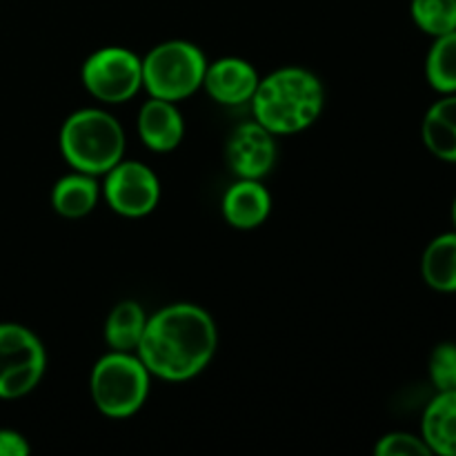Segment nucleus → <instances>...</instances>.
<instances>
[{"label":"nucleus","mask_w":456,"mask_h":456,"mask_svg":"<svg viewBox=\"0 0 456 456\" xmlns=\"http://www.w3.org/2000/svg\"><path fill=\"white\" fill-rule=\"evenodd\" d=\"M218 350L214 316L196 303H172L150 314L136 354L151 377L185 383L203 374Z\"/></svg>","instance_id":"obj_1"},{"label":"nucleus","mask_w":456,"mask_h":456,"mask_svg":"<svg viewBox=\"0 0 456 456\" xmlns=\"http://www.w3.org/2000/svg\"><path fill=\"white\" fill-rule=\"evenodd\" d=\"M252 116L274 136H292L310 129L325 107V87L314 71L298 65L279 67L258 80Z\"/></svg>","instance_id":"obj_2"},{"label":"nucleus","mask_w":456,"mask_h":456,"mask_svg":"<svg viewBox=\"0 0 456 456\" xmlns=\"http://www.w3.org/2000/svg\"><path fill=\"white\" fill-rule=\"evenodd\" d=\"M127 136L114 114L102 107H83L62 120L58 150L74 172L105 176L125 159Z\"/></svg>","instance_id":"obj_3"},{"label":"nucleus","mask_w":456,"mask_h":456,"mask_svg":"<svg viewBox=\"0 0 456 456\" xmlns=\"http://www.w3.org/2000/svg\"><path fill=\"white\" fill-rule=\"evenodd\" d=\"M151 374L136 352L110 350L94 363L89 374L92 403L102 417L129 419L147 403Z\"/></svg>","instance_id":"obj_4"},{"label":"nucleus","mask_w":456,"mask_h":456,"mask_svg":"<svg viewBox=\"0 0 456 456\" xmlns=\"http://www.w3.org/2000/svg\"><path fill=\"white\" fill-rule=\"evenodd\" d=\"M142 58V89L151 98L181 102L203 89L208 56L183 38L154 45Z\"/></svg>","instance_id":"obj_5"},{"label":"nucleus","mask_w":456,"mask_h":456,"mask_svg":"<svg viewBox=\"0 0 456 456\" xmlns=\"http://www.w3.org/2000/svg\"><path fill=\"white\" fill-rule=\"evenodd\" d=\"M80 83L102 105H123L142 89V58L129 47L107 45L85 58Z\"/></svg>","instance_id":"obj_6"},{"label":"nucleus","mask_w":456,"mask_h":456,"mask_svg":"<svg viewBox=\"0 0 456 456\" xmlns=\"http://www.w3.org/2000/svg\"><path fill=\"white\" fill-rule=\"evenodd\" d=\"M47 370V350L38 334L20 323H0V399L31 395Z\"/></svg>","instance_id":"obj_7"},{"label":"nucleus","mask_w":456,"mask_h":456,"mask_svg":"<svg viewBox=\"0 0 456 456\" xmlns=\"http://www.w3.org/2000/svg\"><path fill=\"white\" fill-rule=\"evenodd\" d=\"M160 181L150 165L120 160L102 176L101 196L107 208L123 218H145L160 203Z\"/></svg>","instance_id":"obj_8"},{"label":"nucleus","mask_w":456,"mask_h":456,"mask_svg":"<svg viewBox=\"0 0 456 456\" xmlns=\"http://www.w3.org/2000/svg\"><path fill=\"white\" fill-rule=\"evenodd\" d=\"M279 159L276 136L256 120L240 123L232 129L225 142V163L236 178L263 181Z\"/></svg>","instance_id":"obj_9"},{"label":"nucleus","mask_w":456,"mask_h":456,"mask_svg":"<svg viewBox=\"0 0 456 456\" xmlns=\"http://www.w3.org/2000/svg\"><path fill=\"white\" fill-rule=\"evenodd\" d=\"M256 67L240 56H223L208 62L203 89L214 102L223 107H240L252 101L258 87Z\"/></svg>","instance_id":"obj_10"},{"label":"nucleus","mask_w":456,"mask_h":456,"mask_svg":"<svg viewBox=\"0 0 456 456\" xmlns=\"http://www.w3.org/2000/svg\"><path fill=\"white\" fill-rule=\"evenodd\" d=\"M136 129L147 150L167 154L176 150L185 138V118L178 110V102L150 96V101L142 102L138 110Z\"/></svg>","instance_id":"obj_11"},{"label":"nucleus","mask_w":456,"mask_h":456,"mask_svg":"<svg viewBox=\"0 0 456 456\" xmlns=\"http://www.w3.org/2000/svg\"><path fill=\"white\" fill-rule=\"evenodd\" d=\"M221 214L234 230H258L272 214V194L263 181L236 178L225 190L221 200Z\"/></svg>","instance_id":"obj_12"},{"label":"nucleus","mask_w":456,"mask_h":456,"mask_svg":"<svg viewBox=\"0 0 456 456\" xmlns=\"http://www.w3.org/2000/svg\"><path fill=\"white\" fill-rule=\"evenodd\" d=\"M421 439L432 454L456 456V390L436 392L421 419Z\"/></svg>","instance_id":"obj_13"},{"label":"nucleus","mask_w":456,"mask_h":456,"mask_svg":"<svg viewBox=\"0 0 456 456\" xmlns=\"http://www.w3.org/2000/svg\"><path fill=\"white\" fill-rule=\"evenodd\" d=\"M101 200V183L96 176L89 174L74 172L61 176L56 185L52 187V208L58 216L69 218H85L98 208Z\"/></svg>","instance_id":"obj_14"},{"label":"nucleus","mask_w":456,"mask_h":456,"mask_svg":"<svg viewBox=\"0 0 456 456\" xmlns=\"http://www.w3.org/2000/svg\"><path fill=\"white\" fill-rule=\"evenodd\" d=\"M423 145L435 159L456 165V94L441 96L421 123Z\"/></svg>","instance_id":"obj_15"},{"label":"nucleus","mask_w":456,"mask_h":456,"mask_svg":"<svg viewBox=\"0 0 456 456\" xmlns=\"http://www.w3.org/2000/svg\"><path fill=\"white\" fill-rule=\"evenodd\" d=\"M147 319H150V314L138 301L125 298V301L116 303L107 314L105 325H102V337H105L107 347L116 352H136L142 332H145Z\"/></svg>","instance_id":"obj_16"},{"label":"nucleus","mask_w":456,"mask_h":456,"mask_svg":"<svg viewBox=\"0 0 456 456\" xmlns=\"http://www.w3.org/2000/svg\"><path fill=\"white\" fill-rule=\"evenodd\" d=\"M421 276L435 292H456V230L439 234L428 243L421 256Z\"/></svg>","instance_id":"obj_17"},{"label":"nucleus","mask_w":456,"mask_h":456,"mask_svg":"<svg viewBox=\"0 0 456 456\" xmlns=\"http://www.w3.org/2000/svg\"><path fill=\"white\" fill-rule=\"evenodd\" d=\"M426 78L441 96L456 94V31L435 38L426 58Z\"/></svg>","instance_id":"obj_18"},{"label":"nucleus","mask_w":456,"mask_h":456,"mask_svg":"<svg viewBox=\"0 0 456 456\" xmlns=\"http://www.w3.org/2000/svg\"><path fill=\"white\" fill-rule=\"evenodd\" d=\"M410 16L430 38L456 31V0H412Z\"/></svg>","instance_id":"obj_19"},{"label":"nucleus","mask_w":456,"mask_h":456,"mask_svg":"<svg viewBox=\"0 0 456 456\" xmlns=\"http://www.w3.org/2000/svg\"><path fill=\"white\" fill-rule=\"evenodd\" d=\"M428 374H430V381L436 392L456 390V343H439L432 350Z\"/></svg>","instance_id":"obj_20"},{"label":"nucleus","mask_w":456,"mask_h":456,"mask_svg":"<svg viewBox=\"0 0 456 456\" xmlns=\"http://www.w3.org/2000/svg\"><path fill=\"white\" fill-rule=\"evenodd\" d=\"M377 456H430V448L421 435H410V432H387L374 445Z\"/></svg>","instance_id":"obj_21"},{"label":"nucleus","mask_w":456,"mask_h":456,"mask_svg":"<svg viewBox=\"0 0 456 456\" xmlns=\"http://www.w3.org/2000/svg\"><path fill=\"white\" fill-rule=\"evenodd\" d=\"M31 445L25 436L9 428H0V456H29Z\"/></svg>","instance_id":"obj_22"},{"label":"nucleus","mask_w":456,"mask_h":456,"mask_svg":"<svg viewBox=\"0 0 456 456\" xmlns=\"http://www.w3.org/2000/svg\"><path fill=\"white\" fill-rule=\"evenodd\" d=\"M452 223H454V230H456V199H454V203H452Z\"/></svg>","instance_id":"obj_23"}]
</instances>
